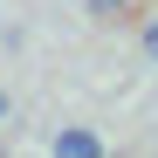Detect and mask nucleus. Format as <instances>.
Segmentation results:
<instances>
[{"label":"nucleus","mask_w":158,"mask_h":158,"mask_svg":"<svg viewBox=\"0 0 158 158\" xmlns=\"http://www.w3.org/2000/svg\"><path fill=\"white\" fill-rule=\"evenodd\" d=\"M48 151H55V158H103V138H96V131H83V124H69V131L48 138Z\"/></svg>","instance_id":"1"},{"label":"nucleus","mask_w":158,"mask_h":158,"mask_svg":"<svg viewBox=\"0 0 158 158\" xmlns=\"http://www.w3.org/2000/svg\"><path fill=\"white\" fill-rule=\"evenodd\" d=\"M83 7H89L96 21H117V14H131V0H83Z\"/></svg>","instance_id":"2"},{"label":"nucleus","mask_w":158,"mask_h":158,"mask_svg":"<svg viewBox=\"0 0 158 158\" xmlns=\"http://www.w3.org/2000/svg\"><path fill=\"white\" fill-rule=\"evenodd\" d=\"M144 62H158V14L144 21Z\"/></svg>","instance_id":"3"},{"label":"nucleus","mask_w":158,"mask_h":158,"mask_svg":"<svg viewBox=\"0 0 158 158\" xmlns=\"http://www.w3.org/2000/svg\"><path fill=\"white\" fill-rule=\"evenodd\" d=\"M0 117H7V89H0Z\"/></svg>","instance_id":"4"}]
</instances>
